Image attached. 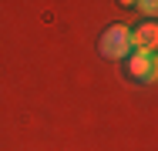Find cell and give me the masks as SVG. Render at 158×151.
Listing matches in <instances>:
<instances>
[{
	"label": "cell",
	"instance_id": "obj_1",
	"mask_svg": "<svg viewBox=\"0 0 158 151\" xmlns=\"http://www.w3.org/2000/svg\"><path fill=\"white\" fill-rule=\"evenodd\" d=\"M101 54L108 60H125L128 54H131V40H128V27H121V24H114V27H108L104 34H101Z\"/></svg>",
	"mask_w": 158,
	"mask_h": 151
},
{
	"label": "cell",
	"instance_id": "obj_2",
	"mask_svg": "<svg viewBox=\"0 0 158 151\" xmlns=\"http://www.w3.org/2000/svg\"><path fill=\"white\" fill-rule=\"evenodd\" d=\"M155 51H131L125 57V71L131 81H155Z\"/></svg>",
	"mask_w": 158,
	"mask_h": 151
},
{
	"label": "cell",
	"instance_id": "obj_3",
	"mask_svg": "<svg viewBox=\"0 0 158 151\" xmlns=\"http://www.w3.org/2000/svg\"><path fill=\"white\" fill-rule=\"evenodd\" d=\"M128 40H131V51H155V44H158V27L148 20V24H141L138 30H128Z\"/></svg>",
	"mask_w": 158,
	"mask_h": 151
},
{
	"label": "cell",
	"instance_id": "obj_4",
	"mask_svg": "<svg viewBox=\"0 0 158 151\" xmlns=\"http://www.w3.org/2000/svg\"><path fill=\"white\" fill-rule=\"evenodd\" d=\"M138 10H141V14H148V17H155L158 3H155V0H141V3H138Z\"/></svg>",
	"mask_w": 158,
	"mask_h": 151
}]
</instances>
